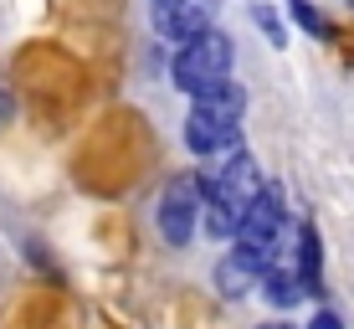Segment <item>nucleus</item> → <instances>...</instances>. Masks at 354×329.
I'll return each mask as SVG.
<instances>
[{
    "label": "nucleus",
    "instance_id": "obj_1",
    "mask_svg": "<svg viewBox=\"0 0 354 329\" xmlns=\"http://www.w3.org/2000/svg\"><path fill=\"white\" fill-rule=\"evenodd\" d=\"M262 170L257 160H252L247 150H231L226 154V165L216 170L211 180H205V231L211 237H236V226H241V216L252 211V201L262 196Z\"/></svg>",
    "mask_w": 354,
    "mask_h": 329
},
{
    "label": "nucleus",
    "instance_id": "obj_2",
    "mask_svg": "<svg viewBox=\"0 0 354 329\" xmlns=\"http://www.w3.org/2000/svg\"><path fill=\"white\" fill-rule=\"evenodd\" d=\"M241 114H247L241 82H221V88L201 93L190 103V118H185L190 154H231L241 144Z\"/></svg>",
    "mask_w": 354,
    "mask_h": 329
},
{
    "label": "nucleus",
    "instance_id": "obj_3",
    "mask_svg": "<svg viewBox=\"0 0 354 329\" xmlns=\"http://www.w3.org/2000/svg\"><path fill=\"white\" fill-rule=\"evenodd\" d=\"M283 222H288V196H283V186L267 180L262 196L252 201V211L241 216L236 237H231V242H236L231 258H241L252 273H267V267L277 263V247H283Z\"/></svg>",
    "mask_w": 354,
    "mask_h": 329
},
{
    "label": "nucleus",
    "instance_id": "obj_4",
    "mask_svg": "<svg viewBox=\"0 0 354 329\" xmlns=\"http://www.w3.org/2000/svg\"><path fill=\"white\" fill-rule=\"evenodd\" d=\"M231 62H236V52H231V36L226 31H205L195 36V42H185L175 52V62H169V78H175L180 93H190V98H201V93L221 88V82H231Z\"/></svg>",
    "mask_w": 354,
    "mask_h": 329
},
{
    "label": "nucleus",
    "instance_id": "obj_5",
    "mask_svg": "<svg viewBox=\"0 0 354 329\" xmlns=\"http://www.w3.org/2000/svg\"><path fill=\"white\" fill-rule=\"evenodd\" d=\"M205 216V180L185 170V175H169L160 201H154V226H160L165 247H190L195 222Z\"/></svg>",
    "mask_w": 354,
    "mask_h": 329
},
{
    "label": "nucleus",
    "instance_id": "obj_6",
    "mask_svg": "<svg viewBox=\"0 0 354 329\" xmlns=\"http://www.w3.org/2000/svg\"><path fill=\"white\" fill-rule=\"evenodd\" d=\"M216 26V0H154V31L165 42H195Z\"/></svg>",
    "mask_w": 354,
    "mask_h": 329
},
{
    "label": "nucleus",
    "instance_id": "obj_7",
    "mask_svg": "<svg viewBox=\"0 0 354 329\" xmlns=\"http://www.w3.org/2000/svg\"><path fill=\"white\" fill-rule=\"evenodd\" d=\"M298 278H303V294H319L324 288V247H319V226L303 222L298 226Z\"/></svg>",
    "mask_w": 354,
    "mask_h": 329
},
{
    "label": "nucleus",
    "instance_id": "obj_8",
    "mask_svg": "<svg viewBox=\"0 0 354 329\" xmlns=\"http://www.w3.org/2000/svg\"><path fill=\"white\" fill-rule=\"evenodd\" d=\"M262 299L272 303V309H283V314H288L298 299H308V294H303V278H298V267L272 263V267L262 273Z\"/></svg>",
    "mask_w": 354,
    "mask_h": 329
},
{
    "label": "nucleus",
    "instance_id": "obj_9",
    "mask_svg": "<svg viewBox=\"0 0 354 329\" xmlns=\"http://www.w3.org/2000/svg\"><path fill=\"white\" fill-rule=\"evenodd\" d=\"M216 288H221V299H247L252 288H262V273H252L241 258H226L216 267Z\"/></svg>",
    "mask_w": 354,
    "mask_h": 329
},
{
    "label": "nucleus",
    "instance_id": "obj_10",
    "mask_svg": "<svg viewBox=\"0 0 354 329\" xmlns=\"http://www.w3.org/2000/svg\"><path fill=\"white\" fill-rule=\"evenodd\" d=\"M288 10L298 16V26H303V31H313V36H328V21H324L319 10L308 6V0H288Z\"/></svg>",
    "mask_w": 354,
    "mask_h": 329
},
{
    "label": "nucleus",
    "instance_id": "obj_11",
    "mask_svg": "<svg viewBox=\"0 0 354 329\" xmlns=\"http://www.w3.org/2000/svg\"><path fill=\"white\" fill-rule=\"evenodd\" d=\"M252 21H257V26L267 31V42H272V46H283V42H288V31H283V21H277V10H272V6H257V10H252Z\"/></svg>",
    "mask_w": 354,
    "mask_h": 329
},
{
    "label": "nucleus",
    "instance_id": "obj_12",
    "mask_svg": "<svg viewBox=\"0 0 354 329\" xmlns=\"http://www.w3.org/2000/svg\"><path fill=\"white\" fill-rule=\"evenodd\" d=\"M308 329H344V324H339V314L319 309V314H313V319H308Z\"/></svg>",
    "mask_w": 354,
    "mask_h": 329
},
{
    "label": "nucleus",
    "instance_id": "obj_13",
    "mask_svg": "<svg viewBox=\"0 0 354 329\" xmlns=\"http://www.w3.org/2000/svg\"><path fill=\"white\" fill-rule=\"evenodd\" d=\"M257 329H292L288 319H272V324H257Z\"/></svg>",
    "mask_w": 354,
    "mask_h": 329
}]
</instances>
